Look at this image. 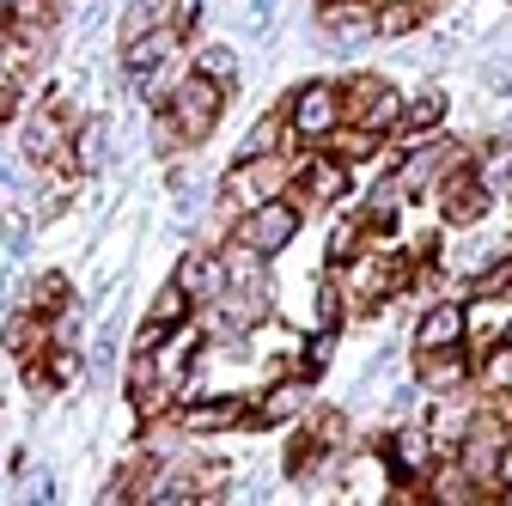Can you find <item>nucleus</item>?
<instances>
[{
  "instance_id": "bb28decb",
  "label": "nucleus",
  "mask_w": 512,
  "mask_h": 506,
  "mask_svg": "<svg viewBox=\"0 0 512 506\" xmlns=\"http://www.w3.org/2000/svg\"><path fill=\"white\" fill-rule=\"evenodd\" d=\"M494 476H500V488L512 494V439H506V446H500V470H494Z\"/></svg>"
},
{
  "instance_id": "dca6fc26",
  "label": "nucleus",
  "mask_w": 512,
  "mask_h": 506,
  "mask_svg": "<svg viewBox=\"0 0 512 506\" xmlns=\"http://www.w3.org/2000/svg\"><path fill=\"white\" fill-rule=\"evenodd\" d=\"M68 275H37L31 281V293H25V311H43V318H61L68 311Z\"/></svg>"
},
{
  "instance_id": "423d86ee",
  "label": "nucleus",
  "mask_w": 512,
  "mask_h": 506,
  "mask_svg": "<svg viewBox=\"0 0 512 506\" xmlns=\"http://www.w3.org/2000/svg\"><path fill=\"white\" fill-rule=\"evenodd\" d=\"M439 214H445V226H482V214H488V177L464 159V165H452L439 183Z\"/></svg>"
},
{
  "instance_id": "a878e982",
  "label": "nucleus",
  "mask_w": 512,
  "mask_h": 506,
  "mask_svg": "<svg viewBox=\"0 0 512 506\" xmlns=\"http://www.w3.org/2000/svg\"><path fill=\"white\" fill-rule=\"evenodd\" d=\"M13 116H19V86H7V80H0V129H7Z\"/></svg>"
},
{
  "instance_id": "f03ea898",
  "label": "nucleus",
  "mask_w": 512,
  "mask_h": 506,
  "mask_svg": "<svg viewBox=\"0 0 512 506\" xmlns=\"http://www.w3.org/2000/svg\"><path fill=\"white\" fill-rule=\"evenodd\" d=\"M336 92H342V122H360V129H372V135L397 129L403 98L391 92V80H378V74H354V80H342Z\"/></svg>"
},
{
  "instance_id": "2eb2a0df",
  "label": "nucleus",
  "mask_w": 512,
  "mask_h": 506,
  "mask_svg": "<svg viewBox=\"0 0 512 506\" xmlns=\"http://www.w3.org/2000/svg\"><path fill=\"white\" fill-rule=\"evenodd\" d=\"M7 348L19 360H43L49 354V318H43V311H19V318H7Z\"/></svg>"
},
{
  "instance_id": "5701e85b",
  "label": "nucleus",
  "mask_w": 512,
  "mask_h": 506,
  "mask_svg": "<svg viewBox=\"0 0 512 506\" xmlns=\"http://www.w3.org/2000/svg\"><path fill=\"white\" fill-rule=\"evenodd\" d=\"M317 458H324V446H317L311 433H293V439H287V452H281V470H287V476H305Z\"/></svg>"
},
{
  "instance_id": "1a4fd4ad",
  "label": "nucleus",
  "mask_w": 512,
  "mask_h": 506,
  "mask_svg": "<svg viewBox=\"0 0 512 506\" xmlns=\"http://www.w3.org/2000/svg\"><path fill=\"white\" fill-rule=\"evenodd\" d=\"M439 439L427 433V427H403V433H391V446H384V464H391V482H427V470H433V452Z\"/></svg>"
},
{
  "instance_id": "f3484780",
  "label": "nucleus",
  "mask_w": 512,
  "mask_h": 506,
  "mask_svg": "<svg viewBox=\"0 0 512 506\" xmlns=\"http://www.w3.org/2000/svg\"><path fill=\"white\" fill-rule=\"evenodd\" d=\"M305 433H311L317 446H324V458H330V452H342V446H348V415H342V409H311Z\"/></svg>"
},
{
  "instance_id": "f8f14e48",
  "label": "nucleus",
  "mask_w": 512,
  "mask_h": 506,
  "mask_svg": "<svg viewBox=\"0 0 512 506\" xmlns=\"http://www.w3.org/2000/svg\"><path fill=\"white\" fill-rule=\"evenodd\" d=\"M415 348H464V299H427Z\"/></svg>"
},
{
  "instance_id": "0eeeda50",
  "label": "nucleus",
  "mask_w": 512,
  "mask_h": 506,
  "mask_svg": "<svg viewBox=\"0 0 512 506\" xmlns=\"http://www.w3.org/2000/svg\"><path fill=\"white\" fill-rule=\"evenodd\" d=\"M220 494H226V464H214V458L171 464V470L147 488V500H183V506H196V500H220Z\"/></svg>"
},
{
  "instance_id": "9d476101",
  "label": "nucleus",
  "mask_w": 512,
  "mask_h": 506,
  "mask_svg": "<svg viewBox=\"0 0 512 506\" xmlns=\"http://www.w3.org/2000/svg\"><path fill=\"white\" fill-rule=\"evenodd\" d=\"M281 196H287L293 208H305V202H342V196H348V165H342V159H324V153H317V159L305 165L299 189H281Z\"/></svg>"
},
{
  "instance_id": "20e7f679",
  "label": "nucleus",
  "mask_w": 512,
  "mask_h": 506,
  "mask_svg": "<svg viewBox=\"0 0 512 506\" xmlns=\"http://www.w3.org/2000/svg\"><path fill=\"white\" fill-rule=\"evenodd\" d=\"M281 189H287V159H281V153H256V159H238V165L226 171L220 196L244 214V208H256V202H275Z\"/></svg>"
},
{
  "instance_id": "412c9836",
  "label": "nucleus",
  "mask_w": 512,
  "mask_h": 506,
  "mask_svg": "<svg viewBox=\"0 0 512 506\" xmlns=\"http://www.w3.org/2000/svg\"><path fill=\"white\" fill-rule=\"evenodd\" d=\"M281 141H287V110H275V116H263V122H256L238 159H256V153H281Z\"/></svg>"
},
{
  "instance_id": "6e6552de",
  "label": "nucleus",
  "mask_w": 512,
  "mask_h": 506,
  "mask_svg": "<svg viewBox=\"0 0 512 506\" xmlns=\"http://www.w3.org/2000/svg\"><path fill=\"white\" fill-rule=\"evenodd\" d=\"M415 378L433 397H458L476 378V354L470 348H415Z\"/></svg>"
},
{
  "instance_id": "f257e3e1",
  "label": "nucleus",
  "mask_w": 512,
  "mask_h": 506,
  "mask_svg": "<svg viewBox=\"0 0 512 506\" xmlns=\"http://www.w3.org/2000/svg\"><path fill=\"white\" fill-rule=\"evenodd\" d=\"M220 110H226V86H220L214 74H183V80L165 92V116L153 122L159 153H171V147H202V141L214 135Z\"/></svg>"
},
{
  "instance_id": "7ed1b4c3",
  "label": "nucleus",
  "mask_w": 512,
  "mask_h": 506,
  "mask_svg": "<svg viewBox=\"0 0 512 506\" xmlns=\"http://www.w3.org/2000/svg\"><path fill=\"white\" fill-rule=\"evenodd\" d=\"M293 232H299V208H293L287 196H275V202H256V208H244V214H238L232 244L275 257V250H287V244H293Z\"/></svg>"
},
{
  "instance_id": "a211bd4d",
  "label": "nucleus",
  "mask_w": 512,
  "mask_h": 506,
  "mask_svg": "<svg viewBox=\"0 0 512 506\" xmlns=\"http://www.w3.org/2000/svg\"><path fill=\"white\" fill-rule=\"evenodd\" d=\"M330 31H372V0H317Z\"/></svg>"
},
{
  "instance_id": "6ab92c4d",
  "label": "nucleus",
  "mask_w": 512,
  "mask_h": 506,
  "mask_svg": "<svg viewBox=\"0 0 512 506\" xmlns=\"http://www.w3.org/2000/svg\"><path fill=\"white\" fill-rule=\"evenodd\" d=\"M439 116H445V98L427 86L421 98H409V104H403V116H397V122H403L409 135H427V129H439Z\"/></svg>"
},
{
  "instance_id": "4be33fe9",
  "label": "nucleus",
  "mask_w": 512,
  "mask_h": 506,
  "mask_svg": "<svg viewBox=\"0 0 512 506\" xmlns=\"http://www.w3.org/2000/svg\"><path fill=\"white\" fill-rule=\"evenodd\" d=\"M293 409H299V391H269L256 409H244V421H250V427H269V421H287Z\"/></svg>"
},
{
  "instance_id": "b1692460",
  "label": "nucleus",
  "mask_w": 512,
  "mask_h": 506,
  "mask_svg": "<svg viewBox=\"0 0 512 506\" xmlns=\"http://www.w3.org/2000/svg\"><path fill=\"white\" fill-rule=\"evenodd\" d=\"M336 324H342V287L324 281V287H317V330H330V336H336Z\"/></svg>"
},
{
  "instance_id": "39448f33",
  "label": "nucleus",
  "mask_w": 512,
  "mask_h": 506,
  "mask_svg": "<svg viewBox=\"0 0 512 506\" xmlns=\"http://www.w3.org/2000/svg\"><path fill=\"white\" fill-rule=\"evenodd\" d=\"M336 122H342V92H336L330 80L305 86V92L287 104V135H293L299 147H324Z\"/></svg>"
},
{
  "instance_id": "9b49d317",
  "label": "nucleus",
  "mask_w": 512,
  "mask_h": 506,
  "mask_svg": "<svg viewBox=\"0 0 512 506\" xmlns=\"http://www.w3.org/2000/svg\"><path fill=\"white\" fill-rule=\"evenodd\" d=\"M189 318H196V299H189V293H183V287L171 281V287H165V293L153 299V311H147V324H141L135 348H159V342H165L171 330H183Z\"/></svg>"
},
{
  "instance_id": "aec40b11",
  "label": "nucleus",
  "mask_w": 512,
  "mask_h": 506,
  "mask_svg": "<svg viewBox=\"0 0 512 506\" xmlns=\"http://www.w3.org/2000/svg\"><path fill=\"white\" fill-rule=\"evenodd\" d=\"M147 488H153V458H135L128 470L110 476V494L104 500H147Z\"/></svg>"
},
{
  "instance_id": "ddd939ff",
  "label": "nucleus",
  "mask_w": 512,
  "mask_h": 506,
  "mask_svg": "<svg viewBox=\"0 0 512 506\" xmlns=\"http://www.w3.org/2000/svg\"><path fill=\"white\" fill-rule=\"evenodd\" d=\"M189 299H220V287H226V263H220V250H189V257L177 263V275H171Z\"/></svg>"
},
{
  "instance_id": "4468645a",
  "label": "nucleus",
  "mask_w": 512,
  "mask_h": 506,
  "mask_svg": "<svg viewBox=\"0 0 512 506\" xmlns=\"http://www.w3.org/2000/svg\"><path fill=\"white\" fill-rule=\"evenodd\" d=\"M244 409H250V403H238V397H220V403H196V397H183V415H177V427H183V433H220V427H244Z\"/></svg>"
},
{
  "instance_id": "393cba45",
  "label": "nucleus",
  "mask_w": 512,
  "mask_h": 506,
  "mask_svg": "<svg viewBox=\"0 0 512 506\" xmlns=\"http://www.w3.org/2000/svg\"><path fill=\"white\" fill-rule=\"evenodd\" d=\"M196 74H214V80L232 74V49H226V43H208V49L196 55Z\"/></svg>"
}]
</instances>
